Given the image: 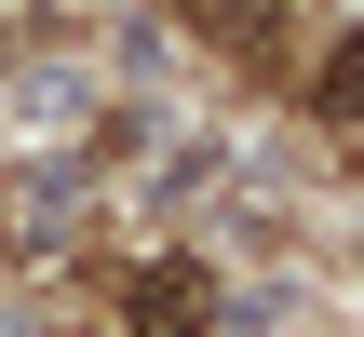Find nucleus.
Here are the masks:
<instances>
[{"instance_id": "7ed1b4c3", "label": "nucleus", "mask_w": 364, "mask_h": 337, "mask_svg": "<svg viewBox=\"0 0 364 337\" xmlns=\"http://www.w3.org/2000/svg\"><path fill=\"white\" fill-rule=\"evenodd\" d=\"M176 14H189L203 41H230V54H270V41H284V0H176Z\"/></svg>"}, {"instance_id": "20e7f679", "label": "nucleus", "mask_w": 364, "mask_h": 337, "mask_svg": "<svg viewBox=\"0 0 364 337\" xmlns=\"http://www.w3.org/2000/svg\"><path fill=\"white\" fill-rule=\"evenodd\" d=\"M311 108H324V135H364V41L324 54V95H311Z\"/></svg>"}, {"instance_id": "f257e3e1", "label": "nucleus", "mask_w": 364, "mask_h": 337, "mask_svg": "<svg viewBox=\"0 0 364 337\" xmlns=\"http://www.w3.org/2000/svg\"><path fill=\"white\" fill-rule=\"evenodd\" d=\"M81 230V162H14L0 176V257H54Z\"/></svg>"}, {"instance_id": "f03ea898", "label": "nucleus", "mask_w": 364, "mask_h": 337, "mask_svg": "<svg viewBox=\"0 0 364 337\" xmlns=\"http://www.w3.org/2000/svg\"><path fill=\"white\" fill-rule=\"evenodd\" d=\"M122 311H135V324H203L216 297H203L189 257H149V270H122Z\"/></svg>"}]
</instances>
